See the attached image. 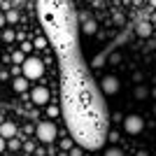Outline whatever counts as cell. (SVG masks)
I'll list each match as a JSON object with an SVG mask.
<instances>
[{
	"instance_id": "cell-24",
	"label": "cell",
	"mask_w": 156,
	"mask_h": 156,
	"mask_svg": "<svg viewBox=\"0 0 156 156\" xmlns=\"http://www.w3.org/2000/svg\"><path fill=\"white\" fill-rule=\"evenodd\" d=\"M119 61H121V56H119V54H112V56H110V63H119Z\"/></svg>"
},
{
	"instance_id": "cell-1",
	"label": "cell",
	"mask_w": 156,
	"mask_h": 156,
	"mask_svg": "<svg viewBox=\"0 0 156 156\" xmlns=\"http://www.w3.org/2000/svg\"><path fill=\"white\" fill-rule=\"evenodd\" d=\"M21 70H23V77L26 79H37L44 75V63L40 58H35V56H28L26 63L21 65Z\"/></svg>"
},
{
	"instance_id": "cell-10",
	"label": "cell",
	"mask_w": 156,
	"mask_h": 156,
	"mask_svg": "<svg viewBox=\"0 0 156 156\" xmlns=\"http://www.w3.org/2000/svg\"><path fill=\"white\" fill-rule=\"evenodd\" d=\"M96 28H98V23H96V21H84V26H82V30H84L86 33V35H93V33H96Z\"/></svg>"
},
{
	"instance_id": "cell-29",
	"label": "cell",
	"mask_w": 156,
	"mask_h": 156,
	"mask_svg": "<svg viewBox=\"0 0 156 156\" xmlns=\"http://www.w3.org/2000/svg\"><path fill=\"white\" fill-rule=\"evenodd\" d=\"M154 114H156V105H154Z\"/></svg>"
},
{
	"instance_id": "cell-17",
	"label": "cell",
	"mask_w": 156,
	"mask_h": 156,
	"mask_svg": "<svg viewBox=\"0 0 156 156\" xmlns=\"http://www.w3.org/2000/svg\"><path fill=\"white\" fill-rule=\"evenodd\" d=\"M7 147L16 151V149H19V147H21V142H19V140H14V137H12V140H7Z\"/></svg>"
},
{
	"instance_id": "cell-15",
	"label": "cell",
	"mask_w": 156,
	"mask_h": 156,
	"mask_svg": "<svg viewBox=\"0 0 156 156\" xmlns=\"http://www.w3.org/2000/svg\"><path fill=\"white\" fill-rule=\"evenodd\" d=\"M105 156H124V151H121V149H117V147H112V149H107V151H105Z\"/></svg>"
},
{
	"instance_id": "cell-27",
	"label": "cell",
	"mask_w": 156,
	"mask_h": 156,
	"mask_svg": "<svg viewBox=\"0 0 156 156\" xmlns=\"http://www.w3.org/2000/svg\"><path fill=\"white\" fill-rule=\"evenodd\" d=\"M151 96H154V98H156V86H154V89H151Z\"/></svg>"
},
{
	"instance_id": "cell-2",
	"label": "cell",
	"mask_w": 156,
	"mask_h": 156,
	"mask_svg": "<svg viewBox=\"0 0 156 156\" xmlns=\"http://www.w3.org/2000/svg\"><path fill=\"white\" fill-rule=\"evenodd\" d=\"M37 140L44 144H51L54 140H56V124L54 121H42V124H37Z\"/></svg>"
},
{
	"instance_id": "cell-12",
	"label": "cell",
	"mask_w": 156,
	"mask_h": 156,
	"mask_svg": "<svg viewBox=\"0 0 156 156\" xmlns=\"http://www.w3.org/2000/svg\"><path fill=\"white\" fill-rule=\"evenodd\" d=\"M5 19H7V23H16V19H19V12H16V9H7Z\"/></svg>"
},
{
	"instance_id": "cell-5",
	"label": "cell",
	"mask_w": 156,
	"mask_h": 156,
	"mask_svg": "<svg viewBox=\"0 0 156 156\" xmlns=\"http://www.w3.org/2000/svg\"><path fill=\"white\" fill-rule=\"evenodd\" d=\"M30 98L35 105H47L49 103V89H44V86H35L30 91Z\"/></svg>"
},
{
	"instance_id": "cell-25",
	"label": "cell",
	"mask_w": 156,
	"mask_h": 156,
	"mask_svg": "<svg viewBox=\"0 0 156 156\" xmlns=\"http://www.w3.org/2000/svg\"><path fill=\"white\" fill-rule=\"evenodd\" d=\"M5 23H7V19H5V14H0V28L5 26Z\"/></svg>"
},
{
	"instance_id": "cell-14",
	"label": "cell",
	"mask_w": 156,
	"mask_h": 156,
	"mask_svg": "<svg viewBox=\"0 0 156 156\" xmlns=\"http://www.w3.org/2000/svg\"><path fill=\"white\" fill-rule=\"evenodd\" d=\"M61 149H63V151H70V149H72V137H65V140H61Z\"/></svg>"
},
{
	"instance_id": "cell-23",
	"label": "cell",
	"mask_w": 156,
	"mask_h": 156,
	"mask_svg": "<svg viewBox=\"0 0 156 156\" xmlns=\"http://www.w3.org/2000/svg\"><path fill=\"white\" fill-rule=\"evenodd\" d=\"M7 149V140H5V137H2V135H0V154H2V151H5Z\"/></svg>"
},
{
	"instance_id": "cell-3",
	"label": "cell",
	"mask_w": 156,
	"mask_h": 156,
	"mask_svg": "<svg viewBox=\"0 0 156 156\" xmlns=\"http://www.w3.org/2000/svg\"><path fill=\"white\" fill-rule=\"evenodd\" d=\"M144 128V119L137 117V114H128V117L124 119V130L128 133V135H137V133H142Z\"/></svg>"
},
{
	"instance_id": "cell-13",
	"label": "cell",
	"mask_w": 156,
	"mask_h": 156,
	"mask_svg": "<svg viewBox=\"0 0 156 156\" xmlns=\"http://www.w3.org/2000/svg\"><path fill=\"white\" fill-rule=\"evenodd\" d=\"M14 37H16V33H14L12 28H7V30L2 33V40H5V42H14Z\"/></svg>"
},
{
	"instance_id": "cell-18",
	"label": "cell",
	"mask_w": 156,
	"mask_h": 156,
	"mask_svg": "<svg viewBox=\"0 0 156 156\" xmlns=\"http://www.w3.org/2000/svg\"><path fill=\"white\" fill-rule=\"evenodd\" d=\"M112 119H114V124H124V114H121V112H114V114H112Z\"/></svg>"
},
{
	"instance_id": "cell-4",
	"label": "cell",
	"mask_w": 156,
	"mask_h": 156,
	"mask_svg": "<svg viewBox=\"0 0 156 156\" xmlns=\"http://www.w3.org/2000/svg\"><path fill=\"white\" fill-rule=\"evenodd\" d=\"M119 89H121V84H119V79L114 75H105L100 79V91L105 96H114V93H119Z\"/></svg>"
},
{
	"instance_id": "cell-26",
	"label": "cell",
	"mask_w": 156,
	"mask_h": 156,
	"mask_svg": "<svg viewBox=\"0 0 156 156\" xmlns=\"http://www.w3.org/2000/svg\"><path fill=\"white\" fill-rule=\"evenodd\" d=\"M137 156H147V151H137Z\"/></svg>"
},
{
	"instance_id": "cell-28",
	"label": "cell",
	"mask_w": 156,
	"mask_h": 156,
	"mask_svg": "<svg viewBox=\"0 0 156 156\" xmlns=\"http://www.w3.org/2000/svg\"><path fill=\"white\" fill-rule=\"evenodd\" d=\"M149 2H151V5H154V7H156V0H149Z\"/></svg>"
},
{
	"instance_id": "cell-9",
	"label": "cell",
	"mask_w": 156,
	"mask_h": 156,
	"mask_svg": "<svg viewBox=\"0 0 156 156\" xmlns=\"http://www.w3.org/2000/svg\"><path fill=\"white\" fill-rule=\"evenodd\" d=\"M147 96H149L147 86H144V84H137V86H135V98H137V100H144Z\"/></svg>"
},
{
	"instance_id": "cell-21",
	"label": "cell",
	"mask_w": 156,
	"mask_h": 156,
	"mask_svg": "<svg viewBox=\"0 0 156 156\" xmlns=\"http://www.w3.org/2000/svg\"><path fill=\"white\" fill-rule=\"evenodd\" d=\"M84 154V147H72L70 149V156H82Z\"/></svg>"
},
{
	"instance_id": "cell-16",
	"label": "cell",
	"mask_w": 156,
	"mask_h": 156,
	"mask_svg": "<svg viewBox=\"0 0 156 156\" xmlns=\"http://www.w3.org/2000/svg\"><path fill=\"white\" fill-rule=\"evenodd\" d=\"M47 114H49V117H58V107H56V105H49V107H47Z\"/></svg>"
},
{
	"instance_id": "cell-22",
	"label": "cell",
	"mask_w": 156,
	"mask_h": 156,
	"mask_svg": "<svg viewBox=\"0 0 156 156\" xmlns=\"http://www.w3.org/2000/svg\"><path fill=\"white\" fill-rule=\"evenodd\" d=\"M30 49H33V44H30V42H23V44H21V51H23V54H28Z\"/></svg>"
},
{
	"instance_id": "cell-6",
	"label": "cell",
	"mask_w": 156,
	"mask_h": 156,
	"mask_svg": "<svg viewBox=\"0 0 156 156\" xmlns=\"http://www.w3.org/2000/svg\"><path fill=\"white\" fill-rule=\"evenodd\" d=\"M0 135L5 137V140H12V137H16V126H14L12 121L0 124Z\"/></svg>"
},
{
	"instance_id": "cell-20",
	"label": "cell",
	"mask_w": 156,
	"mask_h": 156,
	"mask_svg": "<svg viewBox=\"0 0 156 156\" xmlns=\"http://www.w3.org/2000/svg\"><path fill=\"white\" fill-rule=\"evenodd\" d=\"M44 47H47V40L44 37H37V40H35V49H44Z\"/></svg>"
},
{
	"instance_id": "cell-7",
	"label": "cell",
	"mask_w": 156,
	"mask_h": 156,
	"mask_svg": "<svg viewBox=\"0 0 156 156\" xmlns=\"http://www.w3.org/2000/svg\"><path fill=\"white\" fill-rule=\"evenodd\" d=\"M135 33H137V37H149V35H151V26H149V21H137Z\"/></svg>"
},
{
	"instance_id": "cell-19",
	"label": "cell",
	"mask_w": 156,
	"mask_h": 156,
	"mask_svg": "<svg viewBox=\"0 0 156 156\" xmlns=\"http://www.w3.org/2000/svg\"><path fill=\"white\" fill-rule=\"evenodd\" d=\"M107 140H110V142H119V133L117 130H110V133H107Z\"/></svg>"
},
{
	"instance_id": "cell-11",
	"label": "cell",
	"mask_w": 156,
	"mask_h": 156,
	"mask_svg": "<svg viewBox=\"0 0 156 156\" xmlns=\"http://www.w3.org/2000/svg\"><path fill=\"white\" fill-rule=\"evenodd\" d=\"M12 61H14V65H23V63H26V54H23V51H14Z\"/></svg>"
},
{
	"instance_id": "cell-8",
	"label": "cell",
	"mask_w": 156,
	"mask_h": 156,
	"mask_svg": "<svg viewBox=\"0 0 156 156\" xmlns=\"http://www.w3.org/2000/svg\"><path fill=\"white\" fill-rule=\"evenodd\" d=\"M12 86H14V91H16V93H26L28 91V79L26 77H16L12 82Z\"/></svg>"
},
{
	"instance_id": "cell-30",
	"label": "cell",
	"mask_w": 156,
	"mask_h": 156,
	"mask_svg": "<svg viewBox=\"0 0 156 156\" xmlns=\"http://www.w3.org/2000/svg\"><path fill=\"white\" fill-rule=\"evenodd\" d=\"M0 40H2V33H0Z\"/></svg>"
}]
</instances>
